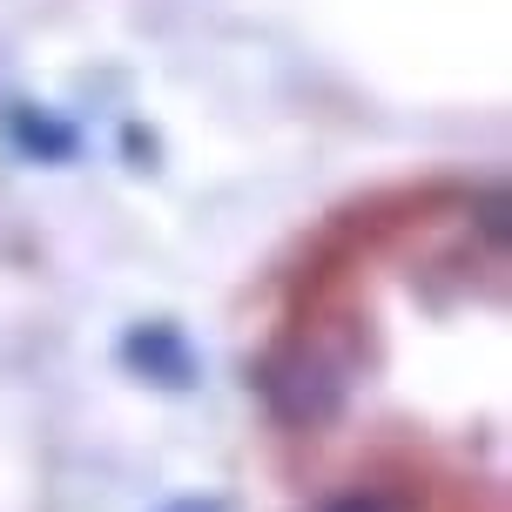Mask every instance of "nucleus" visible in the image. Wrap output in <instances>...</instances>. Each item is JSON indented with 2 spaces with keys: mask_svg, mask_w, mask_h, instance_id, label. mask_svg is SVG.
Listing matches in <instances>:
<instances>
[{
  "mask_svg": "<svg viewBox=\"0 0 512 512\" xmlns=\"http://www.w3.org/2000/svg\"><path fill=\"white\" fill-rule=\"evenodd\" d=\"M263 398H270V411L277 418H290V425H331L337 405H344V364H331L317 344H290V351H277V358L263 364Z\"/></svg>",
  "mask_w": 512,
  "mask_h": 512,
  "instance_id": "obj_1",
  "label": "nucleus"
},
{
  "mask_svg": "<svg viewBox=\"0 0 512 512\" xmlns=\"http://www.w3.org/2000/svg\"><path fill=\"white\" fill-rule=\"evenodd\" d=\"M128 364H142L155 384H189V344H182L169 324H149V331H135L128 337Z\"/></svg>",
  "mask_w": 512,
  "mask_h": 512,
  "instance_id": "obj_2",
  "label": "nucleus"
},
{
  "mask_svg": "<svg viewBox=\"0 0 512 512\" xmlns=\"http://www.w3.org/2000/svg\"><path fill=\"white\" fill-rule=\"evenodd\" d=\"M324 512H398V499L391 492H371V486H358V492H337Z\"/></svg>",
  "mask_w": 512,
  "mask_h": 512,
  "instance_id": "obj_3",
  "label": "nucleus"
},
{
  "mask_svg": "<svg viewBox=\"0 0 512 512\" xmlns=\"http://www.w3.org/2000/svg\"><path fill=\"white\" fill-rule=\"evenodd\" d=\"M162 512H223L216 499H176V506H162Z\"/></svg>",
  "mask_w": 512,
  "mask_h": 512,
  "instance_id": "obj_4",
  "label": "nucleus"
}]
</instances>
